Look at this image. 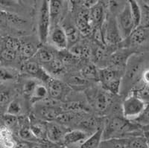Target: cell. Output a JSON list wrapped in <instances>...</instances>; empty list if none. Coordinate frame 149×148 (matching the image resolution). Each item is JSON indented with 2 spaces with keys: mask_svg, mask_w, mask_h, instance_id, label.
I'll return each mask as SVG.
<instances>
[{
  "mask_svg": "<svg viewBox=\"0 0 149 148\" xmlns=\"http://www.w3.org/2000/svg\"><path fill=\"white\" fill-rule=\"evenodd\" d=\"M141 80L143 81V83H144L145 84L149 86V68L148 69H145L144 72H142Z\"/></svg>",
  "mask_w": 149,
  "mask_h": 148,
  "instance_id": "40",
  "label": "cell"
},
{
  "mask_svg": "<svg viewBox=\"0 0 149 148\" xmlns=\"http://www.w3.org/2000/svg\"><path fill=\"white\" fill-rule=\"evenodd\" d=\"M49 97V92H48V89L46 87V85L44 83L38 82L34 88V91L32 94L30 96V101L32 103L35 104L39 101H42L46 100Z\"/></svg>",
  "mask_w": 149,
  "mask_h": 148,
  "instance_id": "22",
  "label": "cell"
},
{
  "mask_svg": "<svg viewBox=\"0 0 149 148\" xmlns=\"http://www.w3.org/2000/svg\"><path fill=\"white\" fill-rule=\"evenodd\" d=\"M37 113L42 119H43L46 122H49V121H56L61 113L58 108L57 109L54 106L44 105L40 108Z\"/></svg>",
  "mask_w": 149,
  "mask_h": 148,
  "instance_id": "19",
  "label": "cell"
},
{
  "mask_svg": "<svg viewBox=\"0 0 149 148\" xmlns=\"http://www.w3.org/2000/svg\"><path fill=\"white\" fill-rule=\"evenodd\" d=\"M69 83L74 86H81L85 84V79L81 75H73L69 78Z\"/></svg>",
  "mask_w": 149,
  "mask_h": 148,
  "instance_id": "37",
  "label": "cell"
},
{
  "mask_svg": "<svg viewBox=\"0 0 149 148\" xmlns=\"http://www.w3.org/2000/svg\"><path fill=\"white\" fill-rule=\"evenodd\" d=\"M104 127L98 128L94 133H92L87 139L82 144L81 148H98L103 141Z\"/></svg>",
  "mask_w": 149,
  "mask_h": 148,
  "instance_id": "20",
  "label": "cell"
},
{
  "mask_svg": "<svg viewBox=\"0 0 149 148\" xmlns=\"http://www.w3.org/2000/svg\"><path fill=\"white\" fill-rule=\"evenodd\" d=\"M51 18L49 14V2H42L39 9L38 19H37V32L38 37L42 44L48 42L49 31L51 28Z\"/></svg>",
  "mask_w": 149,
  "mask_h": 148,
  "instance_id": "6",
  "label": "cell"
},
{
  "mask_svg": "<svg viewBox=\"0 0 149 148\" xmlns=\"http://www.w3.org/2000/svg\"><path fill=\"white\" fill-rule=\"evenodd\" d=\"M38 82H40V81L35 79V78L27 80L23 84V87H22V92H23L24 94L27 96L28 98H30V96L32 94L34 88H35L36 85L38 83Z\"/></svg>",
  "mask_w": 149,
  "mask_h": 148,
  "instance_id": "34",
  "label": "cell"
},
{
  "mask_svg": "<svg viewBox=\"0 0 149 148\" xmlns=\"http://www.w3.org/2000/svg\"><path fill=\"white\" fill-rule=\"evenodd\" d=\"M129 138H110L103 140L98 148H129Z\"/></svg>",
  "mask_w": 149,
  "mask_h": 148,
  "instance_id": "23",
  "label": "cell"
},
{
  "mask_svg": "<svg viewBox=\"0 0 149 148\" xmlns=\"http://www.w3.org/2000/svg\"><path fill=\"white\" fill-rule=\"evenodd\" d=\"M68 26L69 27L63 28L64 29L65 32H66L68 42H69V45H70V43H72V45H74V44L77 43V42H78L79 32H78L77 28L74 27L73 25H68Z\"/></svg>",
  "mask_w": 149,
  "mask_h": 148,
  "instance_id": "32",
  "label": "cell"
},
{
  "mask_svg": "<svg viewBox=\"0 0 149 148\" xmlns=\"http://www.w3.org/2000/svg\"><path fill=\"white\" fill-rule=\"evenodd\" d=\"M110 94H112L107 92L104 89L96 91V92L92 94L90 103L98 113H104L107 111L112 102Z\"/></svg>",
  "mask_w": 149,
  "mask_h": 148,
  "instance_id": "13",
  "label": "cell"
},
{
  "mask_svg": "<svg viewBox=\"0 0 149 148\" xmlns=\"http://www.w3.org/2000/svg\"><path fill=\"white\" fill-rule=\"evenodd\" d=\"M46 72L51 74H59L64 69V63L60 57H56L53 60L42 66Z\"/></svg>",
  "mask_w": 149,
  "mask_h": 148,
  "instance_id": "24",
  "label": "cell"
},
{
  "mask_svg": "<svg viewBox=\"0 0 149 148\" xmlns=\"http://www.w3.org/2000/svg\"><path fill=\"white\" fill-rule=\"evenodd\" d=\"M146 138H147V140H148V145H149V134L147 136H146Z\"/></svg>",
  "mask_w": 149,
  "mask_h": 148,
  "instance_id": "41",
  "label": "cell"
},
{
  "mask_svg": "<svg viewBox=\"0 0 149 148\" xmlns=\"http://www.w3.org/2000/svg\"><path fill=\"white\" fill-rule=\"evenodd\" d=\"M124 72L115 68L107 67L98 69V81L102 88L112 94H118L121 91Z\"/></svg>",
  "mask_w": 149,
  "mask_h": 148,
  "instance_id": "2",
  "label": "cell"
},
{
  "mask_svg": "<svg viewBox=\"0 0 149 148\" xmlns=\"http://www.w3.org/2000/svg\"><path fill=\"white\" fill-rule=\"evenodd\" d=\"M116 20L121 37L122 40H125L131 34L134 29H136L128 2H125L124 7L116 14Z\"/></svg>",
  "mask_w": 149,
  "mask_h": 148,
  "instance_id": "5",
  "label": "cell"
},
{
  "mask_svg": "<svg viewBox=\"0 0 149 148\" xmlns=\"http://www.w3.org/2000/svg\"><path fill=\"white\" fill-rule=\"evenodd\" d=\"M76 28L83 36H89L94 31L89 15V10H81L76 17Z\"/></svg>",
  "mask_w": 149,
  "mask_h": 148,
  "instance_id": "16",
  "label": "cell"
},
{
  "mask_svg": "<svg viewBox=\"0 0 149 148\" xmlns=\"http://www.w3.org/2000/svg\"><path fill=\"white\" fill-rule=\"evenodd\" d=\"M81 75L85 80H95L98 81V69L93 65H87L81 71Z\"/></svg>",
  "mask_w": 149,
  "mask_h": 148,
  "instance_id": "27",
  "label": "cell"
},
{
  "mask_svg": "<svg viewBox=\"0 0 149 148\" xmlns=\"http://www.w3.org/2000/svg\"><path fill=\"white\" fill-rule=\"evenodd\" d=\"M18 134L20 138H22L24 141H36L37 140L31 130L30 126H22L19 127V128Z\"/></svg>",
  "mask_w": 149,
  "mask_h": 148,
  "instance_id": "33",
  "label": "cell"
},
{
  "mask_svg": "<svg viewBox=\"0 0 149 148\" xmlns=\"http://www.w3.org/2000/svg\"><path fill=\"white\" fill-rule=\"evenodd\" d=\"M128 3L134 25L136 28L139 27V25H140L141 10L140 7H139V4L138 1H134V0L128 1Z\"/></svg>",
  "mask_w": 149,
  "mask_h": 148,
  "instance_id": "25",
  "label": "cell"
},
{
  "mask_svg": "<svg viewBox=\"0 0 149 148\" xmlns=\"http://www.w3.org/2000/svg\"><path fill=\"white\" fill-rule=\"evenodd\" d=\"M48 42L52 46L59 51H64L69 46L67 37L63 26L60 25H52L49 31Z\"/></svg>",
  "mask_w": 149,
  "mask_h": 148,
  "instance_id": "9",
  "label": "cell"
},
{
  "mask_svg": "<svg viewBox=\"0 0 149 148\" xmlns=\"http://www.w3.org/2000/svg\"><path fill=\"white\" fill-rule=\"evenodd\" d=\"M34 57V60L42 66L53 60L56 56L54 51L46 46H42L37 49Z\"/></svg>",
  "mask_w": 149,
  "mask_h": 148,
  "instance_id": "18",
  "label": "cell"
},
{
  "mask_svg": "<svg viewBox=\"0 0 149 148\" xmlns=\"http://www.w3.org/2000/svg\"><path fill=\"white\" fill-rule=\"evenodd\" d=\"M0 145L2 148H15L17 145L13 133L6 126L0 127Z\"/></svg>",
  "mask_w": 149,
  "mask_h": 148,
  "instance_id": "21",
  "label": "cell"
},
{
  "mask_svg": "<svg viewBox=\"0 0 149 148\" xmlns=\"http://www.w3.org/2000/svg\"><path fill=\"white\" fill-rule=\"evenodd\" d=\"M141 10V19L139 27L149 28V5L146 4L144 1L139 2Z\"/></svg>",
  "mask_w": 149,
  "mask_h": 148,
  "instance_id": "26",
  "label": "cell"
},
{
  "mask_svg": "<svg viewBox=\"0 0 149 148\" xmlns=\"http://www.w3.org/2000/svg\"><path fill=\"white\" fill-rule=\"evenodd\" d=\"M145 58L143 56L134 54L129 58L122 77V85L133 84L142 77L144 72Z\"/></svg>",
  "mask_w": 149,
  "mask_h": 148,
  "instance_id": "4",
  "label": "cell"
},
{
  "mask_svg": "<svg viewBox=\"0 0 149 148\" xmlns=\"http://www.w3.org/2000/svg\"><path fill=\"white\" fill-rule=\"evenodd\" d=\"M52 148H58V147H52Z\"/></svg>",
  "mask_w": 149,
  "mask_h": 148,
  "instance_id": "42",
  "label": "cell"
},
{
  "mask_svg": "<svg viewBox=\"0 0 149 148\" xmlns=\"http://www.w3.org/2000/svg\"><path fill=\"white\" fill-rule=\"evenodd\" d=\"M149 40V28H147L138 27L134 29L125 41L127 46L128 47H136V46H142Z\"/></svg>",
  "mask_w": 149,
  "mask_h": 148,
  "instance_id": "14",
  "label": "cell"
},
{
  "mask_svg": "<svg viewBox=\"0 0 149 148\" xmlns=\"http://www.w3.org/2000/svg\"><path fill=\"white\" fill-rule=\"evenodd\" d=\"M134 54L135 52L127 49H121L115 51L110 55V66L125 72L129 58Z\"/></svg>",
  "mask_w": 149,
  "mask_h": 148,
  "instance_id": "12",
  "label": "cell"
},
{
  "mask_svg": "<svg viewBox=\"0 0 149 148\" xmlns=\"http://www.w3.org/2000/svg\"><path fill=\"white\" fill-rule=\"evenodd\" d=\"M49 10L52 25H60V22L63 18L65 14L66 2L55 0L49 1Z\"/></svg>",
  "mask_w": 149,
  "mask_h": 148,
  "instance_id": "15",
  "label": "cell"
},
{
  "mask_svg": "<svg viewBox=\"0 0 149 148\" xmlns=\"http://www.w3.org/2000/svg\"><path fill=\"white\" fill-rule=\"evenodd\" d=\"M76 148H81V147H76Z\"/></svg>",
  "mask_w": 149,
  "mask_h": 148,
  "instance_id": "43",
  "label": "cell"
},
{
  "mask_svg": "<svg viewBox=\"0 0 149 148\" xmlns=\"http://www.w3.org/2000/svg\"><path fill=\"white\" fill-rule=\"evenodd\" d=\"M17 72L11 69L0 66V82L14 81L17 78Z\"/></svg>",
  "mask_w": 149,
  "mask_h": 148,
  "instance_id": "31",
  "label": "cell"
},
{
  "mask_svg": "<svg viewBox=\"0 0 149 148\" xmlns=\"http://www.w3.org/2000/svg\"><path fill=\"white\" fill-rule=\"evenodd\" d=\"M92 133L83 129L70 130L65 135L62 141L64 148L80 147Z\"/></svg>",
  "mask_w": 149,
  "mask_h": 148,
  "instance_id": "8",
  "label": "cell"
},
{
  "mask_svg": "<svg viewBox=\"0 0 149 148\" xmlns=\"http://www.w3.org/2000/svg\"><path fill=\"white\" fill-rule=\"evenodd\" d=\"M3 121L5 124V126L8 128V129H10L11 131L13 128H16L17 126H18V117L13 116V115H8L5 113L3 115Z\"/></svg>",
  "mask_w": 149,
  "mask_h": 148,
  "instance_id": "35",
  "label": "cell"
},
{
  "mask_svg": "<svg viewBox=\"0 0 149 148\" xmlns=\"http://www.w3.org/2000/svg\"><path fill=\"white\" fill-rule=\"evenodd\" d=\"M69 130L65 125L61 124L57 121L46 122V138L52 143H62L63 137Z\"/></svg>",
  "mask_w": 149,
  "mask_h": 148,
  "instance_id": "11",
  "label": "cell"
},
{
  "mask_svg": "<svg viewBox=\"0 0 149 148\" xmlns=\"http://www.w3.org/2000/svg\"><path fill=\"white\" fill-rule=\"evenodd\" d=\"M146 109V101L142 99L136 93L129 94L122 103V115L124 118L129 121L138 119L144 113Z\"/></svg>",
  "mask_w": 149,
  "mask_h": 148,
  "instance_id": "3",
  "label": "cell"
},
{
  "mask_svg": "<svg viewBox=\"0 0 149 148\" xmlns=\"http://www.w3.org/2000/svg\"><path fill=\"white\" fill-rule=\"evenodd\" d=\"M46 85L50 98L53 100H58L62 98L65 89L64 85L61 81L51 77L50 79L46 82Z\"/></svg>",
  "mask_w": 149,
  "mask_h": 148,
  "instance_id": "17",
  "label": "cell"
},
{
  "mask_svg": "<svg viewBox=\"0 0 149 148\" xmlns=\"http://www.w3.org/2000/svg\"><path fill=\"white\" fill-rule=\"evenodd\" d=\"M140 122H142V124H148L149 125V110L148 111H146L144 112V113L139 117L138 119Z\"/></svg>",
  "mask_w": 149,
  "mask_h": 148,
  "instance_id": "39",
  "label": "cell"
},
{
  "mask_svg": "<svg viewBox=\"0 0 149 148\" xmlns=\"http://www.w3.org/2000/svg\"><path fill=\"white\" fill-rule=\"evenodd\" d=\"M105 45L115 46L123 41L117 26L116 20L113 16L107 17V19L102 28Z\"/></svg>",
  "mask_w": 149,
  "mask_h": 148,
  "instance_id": "7",
  "label": "cell"
},
{
  "mask_svg": "<svg viewBox=\"0 0 149 148\" xmlns=\"http://www.w3.org/2000/svg\"><path fill=\"white\" fill-rule=\"evenodd\" d=\"M6 114L10 115L13 116L18 117L22 113V106L21 103L17 100L10 101L6 109Z\"/></svg>",
  "mask_w": 149,
  "mask_h": 148,
  "instance_id": "29",
  "label": "cell"
},
{
  "mask_svg": "<svg viewBox=\"0 0 149 148\" xmlns=\"http://www.w3.org/2000/svg\"><path fill=\"white\" fill-rule=\"evenodd\" d=\"M107 4L104 2H97L93 7L89 10L90 21L93 27L95 29H101L107 17Z\"/></svg>",
  "mask_w": 149,
  "mask_h": 148,
  "instance_id": "10",
  "label": "cell"
},
{
  "mask_svg": "<svg viewBox=\"0 0 149 148\" xmlns=\"http://www.w3.org/2000/svg\"><path fill=\"white\" fill-rule=\"evenodd\" d=\"M10 92L7 90L0 91V106L5 105L6 104H8L10 103Z\"/></svg>",
  "mask_w": 149,
  "mask_h": 148,
  "instance_id": "38",
  "label": "cell"
},
{
  "mask_svg": "<svg viewBox=\"0 0 149 148\" xmlns=\"http://www.w3.org/2000/svg\"><path fill=\"white\" fill-rule=\"evenodd\" d=\"M17 55V51L6 47H4V49L0 52V57L5 61H13L16 59Z\"/></svg>",
  "mask_w": 149,
  "mask_h": 148,
  "instance_id": "36",
  "label": "cell"
},
{
  "mask_svg": "<svg viewBox=\"0 0 149 148\" xmlns=\"http://www.w3.org/2000/svg\"><path fill=\"white\" fill-rule=\"evenodd\" d=\"M37 48L31 42H22L21 44V48L19 52L21 53L26 59L29 60L31 57L34 56L37 51Z\"/></svg>",
  "mask_w": 149,
  "mask_h": 148,
  "instance_id": "30",
  "label": "cell"
},
{
  "mask_svg": "<svg viewBox=\"0 0 149 148\" xmlns=\"http://www.w3.org/2000/svg\"><path fill=\"white\" fill-rule=\"evenodd\" d=\"M139 127L131 121L119 116L113 117L105 124L103 129V140L110 138H131L141 135H136Z\"/></svg>",
  "mask_w": 149,
  "mask_h": 148,
  "instance_id": "1",
  "label": "cell"
},
{
  "mask_svg": "<svg viewBox=\"0 0 149 148\" xmlns=\"http://www.w3.org/2000/svg\"><path fill=\"white\" fill-rule=\"evenodd\" d=\"M129 148H149L147 138L143 135H137L129 138Z\"/></svg>",
  "mask_w": 149,
  "mask_h": 148,
  "instance_id": "28",
  "label": "cell"
}]
</instances>
